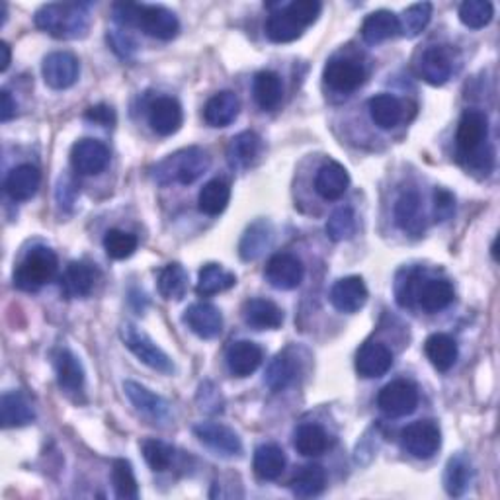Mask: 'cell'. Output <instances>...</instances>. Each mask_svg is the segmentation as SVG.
<instances>
[{"instance_id":"cell-39","label":"cell","mask_w":500,"mask_h":500,"mask_svg":"<svg viewBox=\"0 0 500 500\" xmlns=\"http://www.w3.org/2000/svg\"><path fill=\"white\" fill-rule=\"evenodd\" d=\"M291 493L301 498H311L321 495L327 487V471L323 465H305L297 471V475L289 483Z\"/></svg>"},{"instance_id":"cell-12","label":"cell","mask_w":500,"mask_h":500,"mask_svg":"<svg viewBox=\"0 0 500 500\" xmlns=\"http://www.w3.org/2000/svg\"><path fill=\"white\" fill-rule=\"evenodd\" d=\"M323 78L332 90L349 94L364 85L366 68L362 63H358L354 59H346V57L330 59L323 71Z\"/></svg>"},{"instance_id":"cell-54","label":"cell","mask_w":500,"mask_h":500,"mask_svg":"<svg viewBox=\"0 0 500 500\" xmlns=\"http://www.w3.org/2000/svg\"><path fill=\"white\" fill-rule=\"evenodd\" d=\"M85 118L96 125H102V128H112V125L116 123V112L112 106L108 104H99V106H92L87 109Z\"/></svg>"},{"instance_id":"cell-15","label":"cell","mask_w":500,"mask_h":500,"mask_svg":"<svg viewBox=\"0 0 500 500\" xmlns=\"http://www.w3.org/2000/svg\"><path fill=\"white\" fill-rule=\"evenodd\" d=\"M332 307L346 315H354L368 303V287L359 276L342 277L330 289Z\"/></svg>"},{"instance_id":"cell-28","label":"cell","mask_w":500,"mask_h":500,"mask_svg":"<svg viewBox=\"0 0 500 500\" xmlns=\"http://www.w3.org/2000/svg\"><path fill=\"white\" fill-rule=\"evenodd\" d=\"M41 182V174L34 164H20L6 176V193L14 202H26L36 196Z\"/></svg>"},{"instance_id":"cell-58","label":"cell","mask_w":500,"mask_h":500,"mask_svg":"<svg viewBox=\"0 0 500 500\" xmlns=\"http://www.w3.org/2000/svg\"><path fill=\"white\" fill-rule=\"evenodd\" d=\"M0 55H3V57H0V71L5 73L12 61V51L6 41H0Z\"/></svg>"},{"instance_id":"cell-8","label":"cell","mask_w":500,"mask_h":500,"mask_svg":"<svg viewBox=\"0 0 500 500\" xmlns=\"http://www.w3.org/2000/svg\"><path fill=\"white\" fill-rule=\"evenodd\" d=\"M401 446L414 460H430L442 446V432L432 421H416L401 434Z\"/></svg>"},{"instance_id":"cell-18","label":"cell","mask_w":500,"mask_h":500,"mask_svg":"<svg viewBox=\"0 0 500 500\" xmlns=\"http://www.w3.org/2000/svg\"><path fill=\"white\" fill-rule=\"evenodd\" d=\"M453 297L455 291L448 280H443V277H428L424 274L419 289H416V307H421L426 313H438L446 309Z\"/></svg>"},{"instance_id":"cell-45","label":"cell","mask_w":500,"mask_h":500,"mask_svg":"<svg viewBox=\"0 0 500 500\" xmlns=\"http://www.w3.org/2000/svg\"><path fill=\"white\" fill-rule=\"evenodd\" d=\"M325 229H327V237L335 243L352 239L358 229V221L352 207L349 205L339 207V210L328 217Z\"/></svg>"},{"instance_id":"cell-34","label":"cell","mask_w":500,"mask_h":500,"mask_svg":"<svg viewBox=\"0 0 500 500\" xmlns=\"http://www.w3.org/2000/svg\"><path fill=\"white\" fill-rule=\"evenodd\" d=\"M286 453L276 443H262L255 452V474L262 481H276L286 471Z\"/></svg>"},{"instance_id":"cell-44","label":"cell","mask_w":500,"mask_h":500,"mask_svg":"<svg viewBox=\"0 0 500 500\" xmlns=\"http://www.w3.org/2000/svg\"><path fill=\"white\" fill-rule=\"evenodd\" d=\"M432 20V5L419 3L409 6L402 16H399V34L405 37H416L424 32V27Z\"/></svg>"},{"instance_id":"cell-3","label":"cell","mask_w":500,"mask_h":500,"mask_svg":"<svg viewBox=\"0 0 500 500\" xmlns=\"http://www.w3.org/2000/svg\"><path fill=\"white\" fill-rule=\"evenodd\" d=\"M210 166L212 157L207 155V151L200 147H188L182 151H176L164 161H161L155 169H152V180L161 186H190L210 171Z\"/></svg>"},{"instance_id":"cell-46","label":"cell","mask_w":500,"mask_h":500,"mask_svg":"<svg viewBox=\"0 0 500 500\" xmlns=\"http://www.w3.org/2000/svg\"><path fill=\"white\" fill-rule=\"evenodd\" d=\"M270 239L272 229L268 224H264V221H258L253 227H248L239 246L243 260H256L264 253V248L270 245Z\"/></svg>"},{"instance_id":"cell-6","label":"cell","mask_w":500,"mask_h":500,"mask_svg":"<svg viewBox=\"0 0 500 500\" xmlns=\"http://www.w3.org/2000/svg\"><path fill=\"white\" fill-rule=\"evenodd\" d=\"M120 337L125 344V349H128L135 358L141 359L145 366L164 375L174 373V364L171 356L166 354L161 346H157L155 340H152L145 330L128 323L120 328Z\"/></svg>"},{"instance_id":"cell-14","label":"cell","mask_w":500,"mask_h":500,"mask_svg":"<svg viewBox=\"0 0 500 500\" xmlns=\"http://www.w3.org/2000/svg\"><path fill=\"white\" fill-rule=\"evenodd\" d=\"M71 164L78 174H100L109 164V149L96 139H80L71 149Z\"/></svg>"},{"instance_id":"cell-21","label":"cell","mask_w":500,"mask_h":500,"mask_svg":"<svg viewBox=\"0 0 500 500\" xmlns=\"http://www.w3.org/2000/svg\"><path fill=\"white\" fill-rule=\"evenodd\" d=\"M395 221L405 233L414 234V237L422 234L426 227V219H424L422 200L419 192L407 190L401 193L399 200L395 202Z\"/></svg>"},{"instance_id":"cell-29","label":"cell","mask_w":500,"mask_h":500,"mask_svg":"<svg viewBox=\"0 0 500 500\" xmlns=\"http://www.w3.org/2000/svg\"><path fill=\"white\" fill-rule=\"evenodd\" d=\"M57 383L67 395H77L85 387V368L71 350H59L55 356Z\"/></svg>"},{"instance_id":"cell-35","label":"cell","mask_w":500,"mask_h":500,"mask_svg":"<svg viewBox=\"0 0 500 500\" xmlns=\"http://www.w3.org/2000/svg\"><path fill=\"white\" fill-rule=\"evenodd\" d=\"M253 92L260 109H264V112H272V109H276L282 104V99H284L282 78L272 71H260L255 77Z\"/></svg>"},{"instance_id":"cell-20","label":"cell","mask_w":500,"mask_h":500,"mask_svg":"<svg viewBox=\"0 0 500 500\" xmlns=\"http://www.w3.org/2000/svg\"><path fill=\"white\" fill-rule=\"evenodd\" d=\"M123 391L128 395V399L131 401V405L145 414L147 419L155 421V422H162L171 416V405L166 402L162 397L155 395L152 391H149L147 387H143L141 383L137 381H123Z\"/></svg>"},{"instance_id":"cell-22","label":"cell","mask_w":500,"mask_h":500,"mask_svg":"<svg viewBox=\"0 0 500 500\" xmlns=\"http://www.w3.org/2000/svg\"><path fill=\"white\" fill-rule=\"evenodd\" d=\"M225 359L234 378H248L250 373H255L260 368L264 352L253 340H237L229 346Z\"/></svg>"},{"instance_id":"cell-52","label":"cell","mask_w":500,"mask_h":500,"mask_svg":"<svg viewBox=\"0 0 500 500\" xmlns=\"http://www.w3.org/2000/svg\"><path fill=\"white\" fill-rule=\"evenodd\" d=\"M294 16L305 26L309 27L311 24L317 22V18L321 16L323 5L318 3V0H294V3H289L286 6Z\"/></svg>"},{"instance_id":"cell-11","label":"cell","mask_w":500,"mask_h":500,"mask_svg":"<svg viewBox=\"0 0 500 500\" xmlns=\"http://www.w3.org/2000/svg\"><path fill=\"white\" fill-rule=\"evenodd\" d=\"M193 434L203 446L224 457H239L243 453V442L239 434L225 424L219 422H200L193 426Z\"/></svg>"},{"instance_id":"cell-55","label":"cell","mask_w":500,"mask_h":500,"mask_svg":"<svg viewBox=\"0 0 500 500\" xmlns=\"http://www.w3.org/2000/svg\"><path fill=\"white\" fill-rule=\"evenodd\" d=\"M108 39H109V44H112V49L120 55V57H123V59H128L130 55L135 51V41H133V37L128 32H125V30L109 32Z\"/></svg>"},{"instance_id":"cell-25","label":"cell","mask_w":500,"mask_h":500,"mask_svg":"<svg viewBox=\"0 0 500 500\" xmlns=\"http://www.w3.org/2000/svg\"><path fill=\"white\" fill-rule=\"evenodd\" d=\"M264 151V143L258 133L243 131L231 139L227 147V161L237 171H245L253 166Z\"/></svg>"},{"instance_id":"cell-17","label":"cell","mask_w":500,"mask_h":500,"mask_svg":"<svg viewBox=\"0 0 500 500\" xmlns=\"http://www.w3.org/2000/svg\"><path fill=\"white\" fill-rule=\"evenodd\" d=\"M393 366V354L385 344L370 340L356 354V371L364 380H378Z\"/></svg>"},{"instance_id":"cell-32","label":"cell","mask_w":500,"mask_h":500,"mask_svg":"<svg viewBox=\"0 0 500 500\" xmlns=\"http://www.w3.org/2000/svg\"><path fill=\"white\" fill-rule=\"evenodd\" d=\"M368 108H370V116L373 120V123L378 125L380 130L397 128L402 116H405V108H402V102L393 94L373 96Z\"/></svg>"},{"instance_id":"cell-27","label":"cell","mask_w":500,"mask_h":500,"mask_svg":"<svg viewBox=\"0 0 500 500\" xmlns=\"http://www.w3.org/2000/svg\"><path fill=\"white\" fill-rule=\"evenodd\" d=\"M99 280V272L87 262H71L61 276V291L67 297H87Z\"/></svg>"},{"instance_id":"cell-2","label":"cell","mask_w":500,"mask_h":500,"mask_svg":"<svg viewBox=\"0 0 500 500\" xmlns=\"http://www.w3.org/2000/svg\"><path fill=\"white\" fill-rule=\"evenodd\" d=\"M36 26L57 39H78L90 30V5L85 3H55L41 6L36 16Z\"/></svg>"},{"instance_id":"cell-19","label":"cell","mask_w":500,"mask_h":500,"mask_svg":"<svg viewBox=\"0 0 500 500\" xmlns=\"http://www.w3.org/2000/svg\"><path fill=\"white\" fill-rule=\"evenodd\" d=\"M184 114L182 106L171 96H161L149 108V125L151 130L161 137H169L182 128Z\"/></svg>"},{"instance_id":"cell-53","label":"cell","mask_w":500,"mask_h":500,"mask_svg":"<svg viewBox=\"0 0 500 500\" xmlns=\"http://www.w3.org/2000/svg\"><path fill=\"white\" fill-rule=\"evenodd\" d=\"M453 214H455V198L448 190L438 188L434 192V217H436V221L443 224V221L452 219Z\"/></svg>"},{"instance_id":"cell-40","label":"cell","mask_w":500,"mask_h":500,"mask_svg":"<svg viewBox=\"0 0 500 500\" xmlns=\"http://www.w3.org/2000/svg\"><path fill=\"white\" fill-rule=\"evenodd\" d=\"M294 448L305 457L321 455L328 448V434L318 424H301L294 432Z\"/></svg>"},{"instance_id":"cell-26","label":"cell","mask_w":500,"mask_h":500,"mask_svg":"<svg viewBox=\"0 0 500 500\" xmlns=\"http://www.w3.org/2000/svg\"><path fill=\"white\" fill-rule=\"evenodd\" d=\"M243 318L256 330H276L284 323V311L270 299H248L243 307Z\"/></svg>"},{"instance_id":"cell-51","label":"cell","mask_w":500,"mask_h":500,"mask_svg":"<svg viewBox=\"0 0 500 500\" xmlns=\"http://www.w3.org/2000/svg\"><path fill=\"white\" fill-rule=\"evenodd\" d=\"M141 452H143V457L145 462L149 464V467L152 471H166L171 465H172V460H174V450L169 446V443H164L161 440H155V438H149L141 443Z\"/></svg>"},{"instance_id":"cell-57","label":"cell","mask_w":500,"mask_h":500,"mask_svg":"<svg viewBox=\"0 0 500 500\" xmlns=\"http://www.w3.org/2000/svg\"><path fill=\"white\" fill-rule=\"evenodd\" d=\"M14 116H16V100L12 99V94L8 90L0 92V121L6 123Z\"/></svg>"},{"instance_id":"cell-9","label":"cell","mask_w":500,"mask_h":500,"mask_svg":"<svg viewBox=\"0 0 500 500\" xmlns=\"http://www.w3.org/2000/svg\"><path fill=\"white\" fill-rule=\"evenodd\" d=\"M378 407L389 419H401L419 407V387L407 380L387 383L378 395Z\"/></svg>"},{"instance_id":"cell-5","label":"cell","mask_w":500,"mask_h":500,"mask_svg":"<svg viewBox=\"0 0 500 500\" xmlns=\"http://www.w3.org/2000/svg\"><path fill=\"white\" fill-rule=\"evenodd\" d=\"M489 135V120L479 109H467L464 112L460 123H457L455 131V145L460 155L465 157L471 166H481L484 161L493 164V159H483V145L487 141ZM484 171H491L487 164H484Z\"/></svg>"},{"instance_id":"cell-31","label":"cell","mask_w":500,"mask_h":500,"mask_svg":"<svg viewBox=\"0 0 500 500\" xmlns=\"http://www.w3.org/2000/svg\"><path fill=\"white\" fill-rule=\"evenodd\" d=\"M0 412H3L5 428H22L36 421V411L30 399L20 391H10L3 395V401H0Z\"/></svg>"},{"instance_id":"cell-42","label":"cell","mask_w":500,"mask_h":500,"mask_svg":"<svg viewBox=\"0 0 500 500\" xmlns=\"http://www.w3.org/2000/svg\"><path fill=\"white\" fill-rule=\"evenodd\" d=\"M229 200H231V186L225 182V180L215 178L200 190L198 207L205 215H219L227 210Z\"/></svg>"},{"instance_id":"cell-49","label":"cell","mask_w":500,"mask_h":500,"mask_svg":"<svg viewBox=\"0 0 500 500\" xmlns=\"http://www.w3.org/2000/svg\"><path fill=\"white\" fill-rule=\"evenodd\" d=\"M112 483L118 498L135 500L139 496L137 479L133 474V467L128 460H116L112 465Z\"/></svg>"},{"instance_id":"cell-38","label":"cell","mask_w":500,"mask_h":500,"mask_svg":"<svg viewBox=\"0 0 500 500\" xmlns=\"http://www.w3.org/2000/svg\"><path fill=\"white\" fill-rule=\"evenodd\" d=\"M426 358L430 359L438 371H450L457 362V344L452 337L438 332V335L428 337L424 344Z\"/></svg>"},{"instance_id":"cell-10","label":"cell","mask_w":500,"mask_h":500,"mask_svg":"<svg viewBox=\"0 0 500 500\" xmlns=\"http://www.w3.org/2000/svg\"><path fill=\"white\" fill-rule=\"evenodd\" d=\"M80 65L73 53L55 51L49 53L41 65V75H44L46 85L53 90H67L78 80Z\"/></svg>"},{"instance_id":"cell-23","label":"cell","mask_w":500,"mask_h":500,"mask_svg":"<svg viewBox=\"0 0 500 500\" xmlns=\"http://www.w3.org/2000/svg\"><path fill=\"white\" fill-rule=\"evenodd\" d=\"M350 186V174L340 162L330 161L323 164L315 178V190L318 196L328 202L340 200Z\"/></svg>"},{"instance_id":"cell-41","label":"cell","mask_w":500,"mask_h":500,"mask_svg":"<svg viewBox=\"0 0 500 500\" xmlns=\"http://www.w3.org/2000/svg\"><path fill=\"white\" fill-rule=\"evenodd\" d=\"M159 294L169 301H180L188 291V272L182 264L172 262L159 272Z\"/></svg>"},{"instance_id":"cell-36","label":"cell","mask_w":500,"mask_h":500,"mask_svg":"<svg viewBox=\"0 0 500 500\" xmlns=\"http://www.w3.org/2000/svg\"><path fill=\"white\" fill-rule=\"evenodd\" d=\"M471 481H474V467H471L467 455H453L443 471V489L450 496H462L469 489Z\"/></svg>"},{"instance_id":"cell-7","label":"cell","mask_w":500,"mask_h":500,"mask_svg":"<svg viewBox=\"0 0 500 500\" xmlns=\"http://www.w3.org/2000/svg\"><path fill=\"white\" fill-rule=\"evenodd\" d=\"M419 75L432 87H443L457 68V51L452 46H430L419 59Z\"/></svg>"},{"instance_id":"cell-37","label":"cell","mask_w":500,"mask_h":500,"mask_svg":"<svg viewBox=\"0 0 500 500\" xmlns=\"http://www.w3.org/2000/svg\"><path fill=\"white\" fill-rule=\"evenodd\" d=\"M305 26L287 8L274 12L266 22V36L274 44H289L301 37Z\"/></svg>"},{"instance_id":"cell-47","label":"cell","mask_w":500,"mask_h":500,"mask_svg":"<svg viewBox=\"0 0 500 500\" xmlns=\"http://www.w3.org/2000/svg\"><path fill=\"white\" fill-rule=\"evenodd\" d=\"M139 246V239L133 233L121 229H109L104 237V250L109 258L125 260L130 258Z\"/></svg>"},{"instance_id":"cell-13","label":"cell","mask_w":500,"mask_h":500,"mask_svg":"<svg viewBox=\"0 0 500 500\" xmlns=\"http://www.w3.org/2000/svg\"><path fill=\"white\" fill-rule=\"evenodd\" d=\"M264 276H266V280L270 282L272 287L289 291V289H296L301 286L303 277H305V266L297 256L280 253V255H274L268 260Z\"/></svg>"},{"instance_id":"cell-4","label":"cell","mask_w":500,"mask_h":500,"mask_svg":"<svg viewBox=\"0 0 500 500\" xmlns=\"http://www.w3.org/2000/svg\"><path fill=\"white\" fill-rule=\"evenodd\" d=\"M59 258L47 246H34L14 270V286L22 291H37L57 274Z\"/></svg>"},{"instance_id":"cell-48","label":"cell","mask_w":500,"mask_h":500,"mask_svg":"<svg viewBox=\"0 0 500 500\" xmlns=\"http://www.w3.org/2000/svg\"><path fill=\"white\" fill-rule=\"evenodd\" d=\"M495 16V6L489 0H467L460 6V20L471 30H481L489 26Z\"/></svg>"},{"instance_id":"cell-50","label":"cell","mask_w":500,"mask_h":500,"mask_svg":"<svg viewBox=\"0 0 500 500\" xmlns=\"http://www.w3.org/2000/svg\"><path fill=\"white\" fill-rule=\"evenodd\" d=\"M422 276H424V270L414 268V270H405L397 277L395 297L402 309L416 307V289H419Z\"/></svg>"},{"instance_id":"cell-33","label":"cell","mask_w":500,"mask_h":500,"mask_svg":"<svg viewBox=\"0 0 500 500\" xmlns=\"http://www.w3.org/2000/svg\"><path fill=\"white\" fill-rule=\"evenodd\" d=\"M297 371H299L297 359L289 352H282L270 362L266 375H264V383H266L270 391L274 393L286 391V389L296 381Z\"/></svg>"},{"instance_id":"cell-16","label":"cell","mask_w":500,"mask_h":500,"mask_svg":"<svg viewBox=\"0 0 500 500\" xmlns=\"http://www.w3.org/2000/svg\"><path fill=\"white\" fill-rule=\"evenodd\" d=\"M184 323L196 337L212 340L224 330V315L212 303H193L184 313Z\"/></svg>"},{"instance_id":"cell-43","label":"cell","mask_w":500,"mask_h":500,"mask_svg":"<svg viewBox=\"0 0 500 500\" xmlns=\"http://www.w3.org/2000/svg\"><path fill=\"white\" fill-rule=\"evenodd\" d=\"M234 284H237V277H234L233 272H227L224 266L219 264H207L200 270L198 277V294L203 297L217 296L221 291L231 289Z\"/></svg>"},{"instance_id":"cell-56","label":"cell","mask_w":500,"mask_h":500,"mask_svg":"<svg viewBox=\"0 0 500 500\" xmlns=\"http://www.w3.org/2000/svg\"><path fill=\"white\" fill-rule=\"evenodd\" d=\"M77 198V186L73 184L71 178H61L59 186H57V202L61 207H67V210H71L73 203Z\"/></svg>"},{"instance_id":"cell-30","label":"cell","mask_w":500,"mask_h":500,"mask_svg":"<svg viewBox=\"0 0 500 500\" xmlns=\"http://www.w3.org/2000/svg\"><path fill=\"white\" fill-rule=\"evenodd\" d=\"M395 36H399V16L391 10H375L362 24V37L370 46H380Z\"/></svg>"},{"instance_id":"cell-24","label":"cell","mask_w":500,"mask_h":500,"mask_svg":"<svg viewBox=\"0 0 500 500\" xmlns=\"http://www.w3.org/2000/svg\"><path fill=\"white\" fill-rule=\"evenodd\" d=\"M239 96L231 90H224L207 100V104L203 106V120L210 128H227V125L239 118Z\"/></svg>"},{"instance_id":"cell-1","label":"cell","mask_w":500,"mask_h":500,"mask_svg":"<svg viewBox=\"0 0 500 500\" xmlns=\"http://www.w3.org/2000/svg\"><path fill=\"white\" fill-rule=\"evenodd\" d=\"M112 10L114 20L121 27H135V30H141L149 37L169 41L180 32V22L176 14L159 5L118 3Z\"/></svg>"}]
</instances>
